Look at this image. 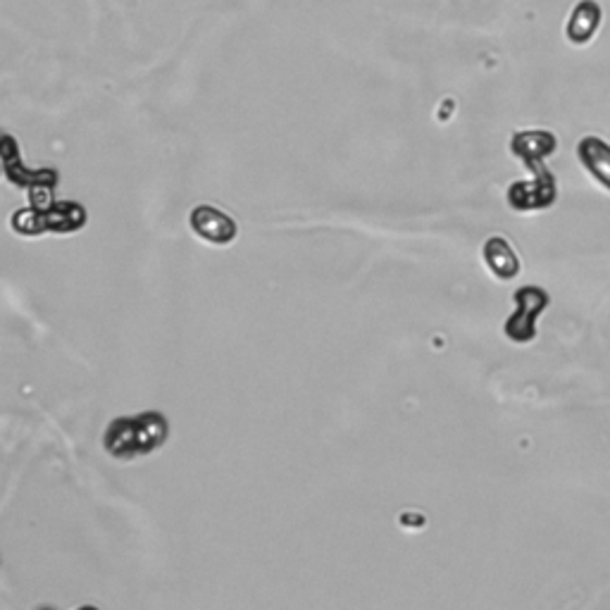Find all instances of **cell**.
<instances>
[{"mask_svg":"<svg viewBox=\"0 0 610 610\" xmlns=\"http://www.w3.org/2000/svg\"><path fill=\"white\" fill-rule=\"evenodd\" d=\"M170 437V422L156 410L118 418L108 424L103 447L118 460H134L158 451Z\"/></svg>","mask_w":610,"mask_h":610,"instance_id":"obj_1","label":"cell"},{"mask_svg":"<svg viewBox=\"0 0 610 610\" xmlns=\"http://www.w3.org/2000/svg\"><path fill=\"white\" fill-rule=\"evenodd\" d=\"M87 208L74 201L22 208L12 216L10 224L22 237L41 234H72L87 224Z\"/></svg>","mask_w":610,"mask_h":610,"instance_id":"obj_2","label":"cell"},{"mask_svg":"<svg viewBox=\"0 0 610 610\" xmlns=\"http://www.w3.org/2000/svg\"><path fill=\"white\" fill-rule=\"evenodd\" d=\"M3 168H6V177L12 181L14 187L31 191V201H34V206L51 203V193L60 181L58 172L56 170H29L20 158L18 143H14V139L10 134L3 137Z\"/></svg>","mask_w":610,"mask_h":610,"instance_id":"obj_3","label":"cell"},{"mask_svg":"<svg viewBox=\"0 0 610 610\" xmlns=\"http://www.w3.org/2000/svg\"><path fill=\"white\" fill-rule=\"evenodd\" d=\"M516 312L506 322V337L516 343H527L537 337V318L549 306V293L539 287H524L516 293Z\"/></svg>","mask_w":610,"mask_h":610,"instance_id":"obj_4","label":"cell"},{"mask_svg":"<svg viewBox=\"0 0 610 610\" xmlns=\"http://www.w3.org/2000/svg\"><path fill=\"white\" fill-rule=\"evenodd\" d=\"M189 224L198 239H203L212 246H227L232 243L239 234V227L234 218H229L216 206H198L191 210Z\"/></svg>","mask_w":610,"mask_h":610,"instance_id":"obj_5","label":"cell"},{"mask_svg":"<svg viewBox=\"0 0 610 610\" xmlns=\"http://www.w3.org/2000/svg\"><path fill=\"white\" fill-rule=\"evenodd\" d=\"M556 201V179L549 170L534 174L532 181H518L508 189V203L516 210H539Z\"/></svg>","mask_w":610,"mask_h":610,"instance_id":"obj_6","label":"cell"},{"mask_svg":"<svg viewBox=\"0 0 610 610\" xmlns=\"http://www.w3.org/2000/svg\"><path fill=\"white\" fill-rule=\"evenodd\" d=\"M556 146L558 141L551 131H541V129L518 131V134H513V139H510V151H513V156L520 158L534 174L547 170L543 168V160L553 156Z\"/></svg>","mask_w":610,"mask_h":610,"instance_id":"obj_7","label":"cell"},{"mask_svg":"<svg viewBox=\"0 0 610 610\" xmlns=\"http://www.w3.org/2000/svg\"><path fill=\"white\" fill-rule=\"evenodd\" d=\"M601 20H603V12L597 0H580L570 14L566 34L574 46H584L599 31Z\"/></svg>","mask_w":610,"mask_h":610,"instance_id":"obj_8","label":"cell"},{"mask_svg":"<svg viewBox=\"0 0 610 610\" xmlns=\"http://www.w3.org/2000/svg\"><path fill=\"white\" fill-rule=\"evenodd\" d=\"M577 158L587 172L610 191V146L599 137H587L577 146Z\"/></svg>","mask_w":610,"mask_h":610,"instance_id":"obj_9","label":"cell"},{"mask_svg":"<svg viewBox=\"0 0 610 610\" xmlns=\"http://www.w3.org/2000/svg\"><path fill=\"white\" fill-rule=\"evenodd\" d=\"M484 262L499 279H513L520 272V260L513 251V246L501 237H491L484 243Z\"/></svg>","mask_w":610,"mask_h":610,"instance_id":"obj_10","label":"cell"}]
</instances>
